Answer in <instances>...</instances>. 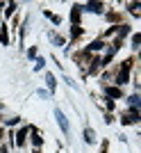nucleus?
Listing matches in <instances>:
<instances>
[{
  "mask_svg": "<svg viewBox=\"0 0 141 153\" xmlns=\"http://www.w3.org/2000/svg\"><path fill=\"white\" fill-rule=\"evenodd\" d=\"M130 69H132V59H125L121 66V71H118V76H116V82L118 85H125L130 80Z\"/></svg>",
  "mask_w": 141,
  "mask_h": 153,
  "instance_id": "1",
  "label": "nucleus"
},
{
  "mask_svg": "<svg viewBox=\"0 0 141 153\" xmlns=\"http://www.w3.org/2000/svg\"><path fill=\"white\" fill-rule=\"evenodd\" d=\"M55 119H57V123H59V128H62V133L64 135H68V121H66V117H64V112L62 110H55Z\"/></svg>",
  "mask_w": 141,
  "mask_h": 153,
  "instance_id": "2",
  "label": "nucleus"
},
{
  "mask_svg": "<svg viewBox=\"0 0 141 153\" xmlns=\"http://www.w3.org/2000/svg\"><path fill=\"white\" fill-rule=\"evenodd\" d=\"M82 9H87V12H93V14H100V12L105 9V5H103V2H87Z\"/></svg>",
  "mask_w": 141,
  "mask_h": 153,
  "instance_id": "3",
  "label": "nucleus"
},
{
  "mask_svg": "<svg viewBox=\"0 0 141 153\" xmlns=\"http://www.w3.org/2000/svg\"><path fill=\"white\" fill-rule=\"evenodd\" d=\"M105 94H107L109 98H121L123 91H121V87H105Z\"/></svg>",
  "mask_w": 141,
  "mask_h": 153,
  "instance_id": "4",
  "label": "nucleus"
},
{
  "mask_svg": "<svg viewBox=\"0 0 141 153\" xmlns=\"http://www.w3.org/2000/svg\"><path fill=\"white\" fill-rule=\"evenodd\" d=\"M25 137H27V128H21L18 135H16V146H23V144H25Z\"/></svg>",
  "mask_w": 141,
  "mask_h": 153,
  "instance_id": "5",
  "label": "nucleus"
},
{
  "mask_svg": "<svg viewBox=\"0 0 141 153\" xmlns=\"http://www.w3.org/2000/svg\"><path fill=\"white\" fill-rule=\"evenodd\" d=\"M80 12H82V5L73 7V12H70V21H73V25H77V21H80Z\"/></svg>",
  "mask_w": 141,
  "mask_h": 153,
  "instance_id": "6",
  "label": "nucleus"
},
{
  "mask_svg": "<svg viewBox=\"0 0 141 153\" xmlns=\"http://www.w3.org/2000/svg\"><path fill=\"white\" fill-rule=\"evenodd\" d=\"M84 142H87V144H93V142H96V135H93V130H91V128H87V130H84Z\"/></svg>",
  "mask_w": 141,
  "mask_h": 153,
  "instance_id": "7",
  "label": "nucleus"
},
{
  "mask_svg": "<svg viewBox=\"0 0 141 153\" xmlns=\"http://www.w3.org/2000/svg\"><path fill=\"white\" fill-rule=\"evenodd\" d=\"M46 82H48V87H50V91H55V76H52V73H46Z\"/></svg>",
  "mask_w": 141,
  "mask_h": 153,
  "instance_id": "8",
  "label": "nucleus"
},
{
  "mask_svg": "<svg viewBox=\"0 0 141 153\" xmlns=\"http://www.w3.org/2000/svg\"><path fill=\"white\" fill-rule=\"evenodd\" d=\"M128 103H130V105H132V108L137 110V108H139V96H137V94H134V96H130V98H128Z\"/></svg>",
  "mask_w": 141,
  "mask_h": 153,
  "instance_id": "9",
  "label": "nucleus"
},
{
  "mask_svg": "<svg viewBox=\"0 0 141 153\" xmlns=\"http://www.w3.org/2000/svg\"><path fill=\"white\" fill-rule=\"evenodd\" d=\"M50 41H52V44H57V46H64V39L57 37V34H50Z\"/></svg>",
  "mask_w": 141,
  "mask_h": 153,
  "instance_id": "10",
  "label": "nucleus"
},
{
  "mask_svg": "<svg viewBox=\"0 0 141 153\" xmlns=\"http://www.w3.org/2000/svg\"><path fill=\"white\" fill-rule=\"evenodd\" d=\"M14 9H16V2H9V5H7V9H5V14H7V16H12Z\"/></svg>",
  "mask_w": 141,
  "mask_h": 153,
  "instance_id": "11",
  "label": "nucleus"
},
{
  "mask_svg": "<svg viewBox=\"0 0 141 153\" xmlns=\"http://www.w3.org/2000/svg\"><path fill=\"white\" fill-rule=\"evenodd\" d=\"M70 34H73V39H77L80 34H82V30H80V25H73V30H70Z\"/></svg>",
  "mask_w": 141,
  "mask_h": 153,
  "instance_id": "12",
  "label": "nucleus"
},
{
  "mask_svg": "<svg viewBox=\"0 0 141 153\" xmlns=\"http://www.w3.org/2000/svg\"><path fill=\"white\" fill-rule=\"evenodd\" d=\"M103 48V41H93V44L89 46V51H100Z\"/></svg>",
  "mask_w": 141,
  "mask_h": 153,
  "instance_id": "13",
  "label": "nucleus"
},
{
  "mask_svg": "<svg viewBox=\"0 0 141 153\" xmlns=\"http://www.w3.org/2000/svg\"><path fill=\"white\" fill-rule=\"evenodd\" d=\"M32 142H34V146H41V137L37 133H32Z\"/></svg>",
  "mask_w": 141,
  "mask_h": 153,
  "instance_id": "14",
  "label": "nucleus"
},
{
  "mask_svg": "<svg viewBox=\"0 0 141 153\" xmlns=\"http://www.w3.org/2000/svg\"><path fill=\"white\" fill-rule=\"evenodd\" d=\"M141 44V34H134V37H132V46H134V48H137V46H139Z\"/></svg>",
  "mask_w": 141,
  "mask_h": 153,
  "instance_id": "15",
  "label": "nucleus"
},
{
  "mask_svg": "<svg viewBox=\"0 0 141 153\" xmlns=\"http://www.w3.org/2000/svg\"><path fill=\"white\" fill-rule=\"evenodd\" d=\"M0 41H2V44H7V30H5V27L0 30Z\"/></svg>",
  "mask_w": 141,
  "mask_h": 153,
  "instance_id": "16",
  "label": "nucleus"
},
{
  "mask_svg": "<svg viewBox=\"0 0 141 153\" xmlns=\"http://www.w3.org/2000/svg\"><path fill=\"white\" fill-rule=\"evenodd\" d=\"M43 59H37V64H34V71H41V69H43Z\"/></svg>",
  "mask_w": 141,
  "mask_h": 153,
  "instance_id": "17",
  "label": "nucleus"
},
{
  "mask_svg": "<svg viewBox=\"0 0 141 153\" xmlns=\"http://www.w3.org/2000/svg\"><path fill=\"white\" fill-rule=\"evenodd\" d=\"M0 153H7V149H2V151H0Z\"/></svg>",
  "mask_w": 141,
  "mask_h": 153,
  "instance_id": "18",
  "label": "nucleus"
}]
</instances>
